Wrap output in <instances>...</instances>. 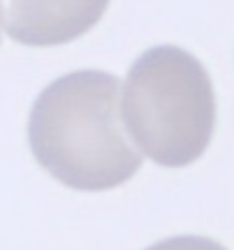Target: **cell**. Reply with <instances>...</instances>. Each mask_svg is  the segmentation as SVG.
<instances>
[{
	"label": "cell",
	"mask_w": 234,
	"mask_h": 250,
	"mask_svg": "<svg viewBox=\"0 0 234 250\" xmlns=\"http://www.w3.org/2000/svg\"><path fill=\"white\" fill-rule=\"evenodd\" d=\"M122 117L147 159L163 167L191 166L207 152L216 126L212 78L193 53L154 46L128 71Z\"/></svg>",
	"instance_id": "7a4b0ae2"
},
{
	"label": "cell",
	"mask_w": 234,
	"mask_h": 250,
	"mask_svg": "<svg viewBox=\"0 0 234 250\" xmlns=\"http://www.w3.org/2000/svg\"><path fill=\"white\" fill-rule=\"evenodd\" d=\"M110 0H0V28L25 46H60L101 21Z\"/></svg>",
	"instance_id": "3957f363"
},
{
	"label": "cell",
	"mask_w": 234,
	"mask_h": 250,
	"mask_svg": "<svg viewBox=\"0 0 234 250\" xmlns=\"http://www.w3.org/2000/svg\"><path fill=\"white\" fill-rule=\"evenodd\" d=\"M28 138L39 166L74 190L117 188L143 166L120 115V78L108 71L81 69L44 87Z\"/></svg>",
	"instance_id": "6da1fadb"
},
{
	"label": "cell",
	"mask_w": 234,
	"mask_h": 250,
	"mask_svg": "<svg viewBox=\"0 0 234 250\" xmlns=\"http://www.w3.org/2000/svg\"><path fill=\"white\" fill-rule=\"evenodd\" d=\"M147 250H225L220 243H216L213 239H207V236H170V239H163V241L154 243Z\"/></svg>",
	"instance_id": "277c9868"
}]
</instances>
